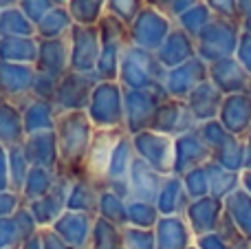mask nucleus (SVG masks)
I'll return each instance as SVG.
<instances>
[{
	"mask_svg": "<svg viewBox=\"0 0 251 249\" xmlns=\"http://www.w3.org/2000/svg\"><path fill=\"white\" fill-rule=\"evenodd\" d=\"M97 128L93 126L86 110L77 113H60L55 124L57 146H60L62 168L73 176L84 174V159L93 144Z\"/></svg>",
	"mask_w": 251,
	"mask_h": 249,
	"instance_id": "f257e3e1",
	"label": "nucleus"
},
{
	"mask_svg": "<svg viewBox=\"0 0 251 249\" xmlns=\"http://www.w3.org/2000/svg\"><path fill=\"white\" fill-rule=\"evenodd\" d=\"M168 69L156 60L152 51L130 44L119 64L117 82L126 91H165Z\"/></svg>",
	"mask_w": 251,
	"mask_h": 249,
	"instance_id": "f03ea898",
	"label": "nucleus"
},
{
	"mask_svg": "<svg viewBox=\"0 0 251 249\" xmlns=\"http://www.w3.org/2000/svg\"><path fill=\"white\" fill-rule=\"evenodd\" d=\"M100 40H101V51H100V62H97L95 73L100 75L101 82H115L119 77V64L130 47V31L128 25L117 20L115 16L106 13L101 18L100 25Z\"/></svg>",
	"mask_w": 251,
	"mask_h": 249,
	"instance_id": "7ed1b4c3",
	"label": "nucleus"
},
{
	"mask_svg": "<svg viewBox=\"0 0 251 249\" xmlns=\"http://www.w3.org/2000/svg\"><path fill=\"white\" fill-rule=\"evenodd\" d=\"M86 113L97 130L124 128V86L117 79L115 82H100L93 91Z\"/></svg>",
	"mask_w": 251,
	"mask_h": 249,
	"instance_id": "20e7f679",
	"label": "nucleus"
},
{
	"mask_svg": "<svg viewBox=\"0 0 251 249\" xmlns=\"http://www.w3.org/2000/svg\"><path fill=\"white\" fill-rule=\"evenodd\" d=\"M168 100L165 91H126L124 88V130L130 137L150 130L161 101Z\"/></svg>",
	"mask_w": 251,
	"mask_h": 249,
	"instance_id": "39448f33",
	"label": "nucleus"
},
{
	"mask_svg": "<svg viewBox=\"0 0 251 249\" xmlns=\"http://www.w3.org/2000/svg\"><path fill=\"white\" fill-rule=\"evenodd\" d=\"M174 25L176 22L170 20L165 13H161L159 9L146 4L143 11L134 18V22L128 26L130 31V44L139 49H146V51L156 53L159 47L168 40V35L172 33Z\"/></svg>",
	"mask_w": 251,
	"mask_h": 249,
	"instance_id": "423d86ee",
	"label": "nucleus"
},
{
	"mask_svg": "<svg viewBox=\"0 0 251 249\" xmlns=\"http://www.w3.org/2000/svg\"><path fill=\"white\" fill-rule=\"evenodd\" d=\"M100 75L97 73H77V71H69L64 77L60 79V86L55 93V104L57 113H77V110H86L91 104L93 91L100 84Z\"/></svg>",
	"mask_w": 251,
	"mask_h": 249,
	"instance_id": "0eeeda50",
	"label": "nucleus"
},
{
	"mask_svg": "<svg viewBox=\"0 0 251 249\" xmlns=\"http://www.w3.org/2000/svg\"><path fill=\"white\" fill-rule=\"evenodd\" d=\"M132 148L139 159L163 176L174 174V139L156 130H143L132 137Z\"/></svg>",
	"mask_w": 251,
	"mask_h": 249,
	"instance_id": "6e6552de",
	"label": "nucleus"
},
{
	"mask_svg": "<svg viewBox=\"0 0 251 249\" xmlns=\"http://www.w3.org/2000/svg\"><path fill=\"white\" fill-rule=\"evenodd\" d=\"M66 38H69V47H71V71L95 73L101 51L100 26L73 25V29H71V33Z\"/></svg>",
	"mask_w": 251,
	"mask_h": 249,
	"instance_id": "1a4fd4ad",
	"label": "nucleus"
},
{
	"mask_svg": "<svg viewBox=\"0 0 251 249\" xmlns=\"http://www.w3.org/2000/svg\"><path fill=\"white\" fill-rule=\"evenodd\" d=\"M199 124H196L194 115L190 113L185 100H172L168 97L165 101H161V106L156 108L154 119H152L150 130H156L161 135H168L172 139L185 135L190 130H196Z\"/></svg>",
	"mask_w": 251,
	"mask_h": 249,
	"instance_id": "9d476101",
	"label": "nucleus"
},
{
	"mask_svg": "<svg viewBox=\"0 0 251 249\" xmlns=\"http://www.w3.org/2000/svg\"><path fill=\"white\" fill-rule=\"evenodd\" d=\"M124 132H126L124 128H117V130H95L93 144L88 148L86 159H84V176H88L100 188L104 183V176H106V170H108L110 157L115 152V146L119 144Z\"/></svg>",
	"mask_w": 251,
	"mask_h": 249,
	"instance_id": "9b49d317",
	"label": "nucleus"
},
{
	"mask_svg": "<svg viewBox=\"0 0 251 249\" xmlns=\"http://www.w3.org/2000/svg\"><path fill=\"white\" fill-rule=\"evenodd\" d=\"M209 79V64H205L199 55L192 57L190 62L176 66V69L168 71L165 77V93L172 100H187L190 93L196 86H201L203 82Z\"/></svg>",
	"mask_w": 251,
	"mask_h": 249,
	"instance_id": "f8f14e48",
	"label": "nucleus"
},
{
	"mask_svg": "<svg viewBox=\"0 0 251 249\" xmlns=\"http://www.w3.org/2000/svg\"><path fill=\"white\" fill-rule=\"evenodd\" d=\"M33 64H11V62H0V100L20 104L26 97H31L35 82Z\"/></svg>",
	"mask_w": 251,
	"mask_h": 249,
	"instance_id": "ddd939ff",
	"label": "nucleus"
},
{
	"mask_svg": "<svg viewBox=\"0 0 251 249\" xmlns=\"http://www.w3.org/2000/svg\"><path fill=\"white\" fill-rule=\"evenodd\" d=\"M209 157H212V152L201 137L199 128L174 139V174L183 176L194 168L205 166Z\"/></svg>",
	"mask_w": 251,
	"mask_h": 249,
	"instance_id": "4468645a",
	"label": "nucleus"
},
{
	"mask_svg": "<svg viewBox=\"0 0 251 249\" xmlns=\"http://www.w3.org/2000/svg\"><path fill=\"white\" fill-rule=\"evenodd\" d=\"M234 49L231 42V33L227 29V22L221 18H214L196 38V55L205 62V64H214L218 60H225V55Z\"/></svg>",
	"mask_w": 251,
	"mask_h": 249,
	"instance_id": "2eb2a0df",
	"label": "nucleus"
},
{
	"mask_svg": "<svg viewBox=\"0 0 251 249\" xmlns=\"http://www.w3.org/2000/svg\"><path fill=\"white\" fill-rule=\"evenodd\" d=\"M22 150L26 154V161L31 168H47V170L60 172L62 159H60V146H57L55 130L38 132V135H29L22 144Z\"/></svg>",
	"mask_w": 251,
	"mask_h": 249,
	"instance_id": "dca6fc26",
	"label": "nucleus"
},
{
	"mask_svg": "<svg viewBox=\"0 0 251 249\" xmlns=\"http://www.w3.org/2000/svg\"><path fill=\"white\" fill-rule=\"evenodd\" d=\"M95 221H97V216L66 210L64 214L55 221V225H53L51 229L62 241L69 243L73 249H86L88 243H91L93 229H95Z\"/></svg>",
	"mask_w": 251,
	"mask_h": 249,
	"instance_id": "f3484780",
	"label": "nucleus"
},
{
	"mask_svg": "<svg viewBox=\"0 0 251 249\" xmlns=\"http://www.w3.org/2000/svg\"><path fill=\"white\" fill-rule=\"evenodd\" d=\"M38 73H47L62 79L71 71V47L69 38L57 40H40L38 62H35Z\"/></svg>",
	"mask_w": 251,
	"mask_h": 249,
	"instance_id": "a211bd4d",
	"label": "nucleus"
},
{
	"mask_svg": "<svg viewBox=\"0 0 251 249\" xmlns=\"http://www.w3.org/2000/svg\"><path fill=\"white\" fill-rule=\"evenodd\" d=\"M165 176L156 172L152 166H148L143 159L134 157L132 168H130V199L134 201H148L156 203L161 188H163Z\"/></svg>",
	"mask_w": 251,
	"mask_h": 249,
	"instance_id": "6ab92c4d",
	"label": "nucleus"
},
{
	"mask_svg": "<svg viewBox=\"0 0 251 249\" xmlns=\"http://www.w3.org/2000/svg\"><path fill=\"white\" fill-rule=\"evenodd\" d=\"M154 55L168 71L176 69V66L190 62L192 57H196V40L190 33H185L178 25H174L172 33L168 35V40L161 44Z\"/></svg>",
	"mask_w": 251,
	"mask_h": 249,
	"instance_id": "aec40b11",
	"label": "nucleus"
},
{
	"mask_svg": "<svg viewBox=\"0 0 251 249\" xmlns=\"http://www.w3.org/2000/svg\"><path fill=\"white\" fill-rule=\"evenodd\" d=\"M22 110V122H25V132L29 135H38V132H49L55 130L57 124V108L53 101L38 100V97H26L25 101H20Z\"/></svg>",
	"mask_w": 251,
	"mask_h": 249,
	"instance_id": "412c9836",
	"label": "nucleus"
},
{
	"mask_svg": "<svg viewBox=\"0 0 251 249\" xmlns=\"http://www.w3.org/2000/svg\"><path fill=\"white\" fill-rule=\"evenodd\" d=\"M156 249H190L196 243L185 216H161L154 227Z\"/></svg>",
	"mask_w": 251,
	"mask_h": 249,
	"instance_id": "4be33fe9",
	"label": "nucleus"
},
{
	"mask_svg": "<svg viewBox=\"0 0 251 249\" xmlns=\"http://www.w3.org/2000/svg\"><path fill=\"white\" fill-rule=\"evenodd\" d=\"M218 214H221L218 199L205 197V199H199V201H190L183 216H185L194 238H201V236H207V234H214V229L218 225Z\"/></svg>",
	"mask_w": 251,
	"mask_h": 249,
	"instance_id": "5701e85b",
	"label": "nucleus"
},
{
	"mask_svg": "<svg viewBox=\"0 0 251 249\" xmlns=\"http://www.w3.org/2000/svg\"><path fill=\"white\" fill-rule=\"evenodd\" d=\"M185 101H187V108H190V113L194 115L199 126L205 122H214V117L221 113V106H223L221 91H218L209 79L203 82L201 86H196Z\"/></svg>",
	"mask_w": 251,
	"mask_h": 249,
	"instance_id": "b1692460",
	"label": "nucleus"
},
{
	"mask_svg": "<svg viewBox=\"0 0 251 249\" xmlns=\"http://www.w3.org/2000/svg\"><path fill=\"white\" fill-rule=\"evenodd\" d=\"M156 210L161 216H183L190 205V197L185 192L183 179L178 174L165 176L163 188H161L159 197H156Z\"/></svg>",
	"mask_w": 251,
	"mask_h": 249,
	"instance_id": "393cba45",
	"label": "nucleus"
},
{
	"mask_svg": "<svg viewBox=\"0 0 251 249\" xmlns=\"http://www.w3.org/2000/svg\"><path fill=\"white\" fill-rule=\"evenodd\" d=\"M100 192H101V188L97 183H93L88 176H84V174L75 176L69 190V199H66V210L97 216Z\"/></svg>",
	"mask_w": 251,
	"mask_h": 249,
	"instance_id": "a878e982",
	"label": "nucleus"
},
{
	"mask_svg": "<svg viewBox=\"0 0 251 249\" xmlns=\"http://www.w3.org/2000/svg\"><path fill=\"white\" fill-rule=\"evenodd\" d=\"M25 139L26 132L20 106L13 104V101L0 100V146H4V148L22 146Z\"/></svg>",
	"mask_w": 251,
	"mask_h": 249,
	"instance_id": "bb28decb",
	"label": "nucleus"
},
{
	"mask_svg": "<svg viewBox=\"0 0 251 249\" xmlns=\"http://www.w3.org/2000/svg\"><path fill=\"white\" fill-rule=\"evenodd\" d=\"M40 40L35 38H0V62L33 64L38 62Z\"/></svg>",
	"mask_w": 251,
	"mask_h": 249,
	"instance_id": "cd10ccee",
	"label": "nucleus"
},
{
	"mask_svg": "<svg viewBox=\"0 0 251 249\" xmlns=\"http://www.w3.org/2000/svg\"><path fill=\"white\" fill-rule=\"evenodd\" d=\"M73 18L66 7H55L40 25H35V38L38 40H57L66 38L73 29Z\"/></svg>",
	"mask_w": 251,
	"mask_h": 249,
	"instance_id": "c85d7f7f",
	"label": "nucleus"
},
{
	"mask_svg": "<svg viewBox=\"0 0 251 249\" xmlns=\"http://www.w3.org/2000/svg\"><path fill=\"white\" fill-rule=\"evenodd\" d=\"M55 179H57V172L47 170V168H31L29 174H26L25 188H22V192H20L25 205L47 197L53 190V185H55Z\"/></svg>",
	"mask_w": 251,
	"mask_h": 249,
	"instance_id": "c756f323",
	"label": "nucleus"
},
{
	"mask_svg": "<svg viewBox=\"0 0 251 249\" xmlns=\"http://www.w3.org/2000/svg\"><path fill=\"white\" fill-rule=\"evenodd\" d=\"M35 25L22 13L20 7L0 11V38H33Z\"/></svg>",
	"mask_w": 251,
	"mask_h": 249,
	"instance_id": "7c9ffc66",
	"label": "nucleus"
},
{
	"mask_svg": "<svg viewBox=\"0 0 251 249\" xmlns=\"http://www.w3.org/2000/svg\"><path fill=\"white\" fill-rule=\"evenodd\" d=\"M97 216L108 223L117 225L119 229H124L128 225V201L122 197H117L115 192L101 188L100 192V205H97Z\"/></svg>",
	"mask_w": 251,
	"mask_h": 249,
	"instance_id": "2f4dec72",
	"label": "nucleus"
},
{
	"mask_svg": "<svg viewBox=\"0 0 251 249\" xmlns=\"http://www.w3.org/2000/svg\"><path fill=\"white\" fill-rule=\"evenodd\" d=\"M66 9H69L75 25H88V26L100 25L101 18L108 13L106 0H69Z\"/></svg>",
	"mask_w": 251,
	"mask_h": 249,
	"instance_id": "473e14b6",
	"label": "nucleus"
},
{
	"mask_svg": "<svg viewBox=\"0 0 251 249\" xmlns=\"http://www.w3.org/2000/svg\"><path fill=\"white\" fill-rule=\"evenodd\" d=\"M159 219H161V214L154 203L134 201V199L128 201V225L139 227V229H154Z\"/></svg>",
	"mask_w": 251,
	"mask_h": 249,
	"instance_id": "72a5a7b5",
	"label": "nucleus"
},
{
	"mask_svg": "<svg viewBox=\"0 0 251 249\" xmlns=\"http://www.w3.org/2000/svg\"><path fill=\"white\" fill-rule=\"evenodd\" d=\"M86 249H122V229L97 216L95 229H93L91 243Z\"/></svg>",
	"mask_w": 251,
	"mask_h": 249,
	"instance_id": "f704fd0d",
	"label": "nucleus"
},
{
	"mask_svg": "<svg viewBox=\"0 0 251 249\" xmlns=\"http://www.w3.org/2000/svg\"><path fill=\"white\" fill-rule=\"evenodd\" d=\"M212 20H214V11L205 2H199L196 7H192L190 11L183 13V16L176 20V25L196 40L201 35V31H203Z\"/></svg>",
	"mask_w": 251,
	"mask_h": 249,
	"instance_id": "c9c22d12",
	"label": "nucleus"
},
{
	"mask_svg": "<svg viewBox=\"0 0 251 249\" xmlns=\"http://www.w3.org/2000/svg\"><path fill=\"white\" fill-rule=\"evenodd\" d=\"M31 170V163L26 161V154L22 146H11L9 148V179H11V190L20 194L25 188L26 174Z\"/></svg>",
	"mask_w": 251,
	"mask_h": 249,
	"instance_id": "e433bc0d",
	"label": "nucleus"
},
{
	"mask_svg": "<svg viewBox=\"0 0 251 249\" xmlns=\"http://www.w3.org/2000/svg\"><path fill=\"white\" fill-rule=\"evenodd\" d=\"M181 179H183V185H185V192L190 197V201H199V199L209 197V176H207L205 166L185 172Z\"/></svg>",
	"mask_w": 251,
	"mask_h": 249,
	"instance_id": "4c0bfd02",
	"label": "nucleus"
},
{
	"mask_svg": "<svg viewBox=\"0 0 251 249\" xmlns=\"http://www.w3.org/2000/svg\"><path fill=\"white\" fill-rule=\"evenodd\" d=\"M122 249H156L154 229H139L126 225L122 229Z\"/></svg>",
	"mask_w": 251,
	"mask_h": 249,
	"instance_id": "58836bf2",
	"label": "nucleus"
},
{
	"mask_svg": "<svg viewBox=\"0 0 251 249\" xmlns=\"http://www.w3.org/2000/svg\"><path fill=\"white\" fill-rule=\"evenodd\" d=\"M146 0H106V9L110 16H115L117 20H122L124 25H132L134 18L143 11Z\"/></svg>",
	"mask_w": 251,
	"mask_h": 249,
	"instance_id": "ea45409f",
	"label": "nucleus"
},
{
	"mask_svg": "<svg viewBox=\"0 0 251 249\" xmlns=\"http://www.w3.org/2000/svg\"><path fill=\"white\" fill-rule=\"evenodd\" d=\"M146 2L150 4V7L159 9L161 13H165L170 20L176 22L183 13L190 11L192 7H196L201 0H146Z\"/></svg>",
	"mask_w": 251,
	"mask_h": 249,
	"instance_id": "a19ab883",
	"label": "nucleus"
},
{
	"mask_svg": "<svg viewBox=\"0 0 251 249\" xmlns=\"http://www.w3.org/2000/svg\"><path fill=\"white\" fill-rule=\"evenodd\" d=\"M18 7L22 9V13H25L33 25H40V22L55 9V2H53V0H20Z\"/></svg>",
	"mask_w": 251,
	"mask_h": 249,
	"instance_id": "79ce46f5",
	"label": "nucleus"
},
{
	"mask_svg": "<svg viewBox=\"0 0 251 249\" xmlns=\"http://www.w3.org/2000/svg\"><path fill=\"white\" fill-rule=\"evenodd\" d=\"M22 236L18 223L13 216L9 219H0V249H20L22 247Z\"/></svg>",
	"mask_w": 251,
	"mask_h": 249,
	"instance_id": "37998d69",
	"label": "nucleus"
},
{
	"mask_svg": "<svg viewBox=\"0 0 251 249\" xmlns=\"http://www.w3.org/2000/svg\"><path fill=\"white\" fill-rule=\"evenodd\" d=\"M57 86H60V79H57V77H53V75H47V73H38V75H35V82H33V91H31V97H38V100L53 101V100H55Z\"/></svg>",
	"mask_w": 251,
	"mask_h": 249,
	"instance_id": "c03bdc74",
	"label": "nucleus"
},
{
	"mask_svg": "<svg viewBox=\"0 0 251 249\" xmlns=\"http://www.w3.org/2000/svg\"><path fill=\"white\" fill-rule=\"evenodd\" d=\"M22 205H25V201L18 192H13V190H2L0 192V219L13 216Z\"/></svg>",
	"mask_w": 251,
	"mask_h": 249,
	"instance_id": "a18cd8bd",
	"label": "nucleus"
},
{
	"mask_svg": "<svg viewBox=\"0 0 251 249\" xmlns=\"http://www.w3.org/2000/svg\"><path fill=\"white\" fill-rule=\"evenodd\" d=\"M40 241H42V249H73L66 241H62L51 227L40 229Z\"/></svg>",
	"mask_w": 251,
	"mask_h": 249,
	"instance_id": "49530a36",
	"label": "nucleus"
},
{
	"mask_svg": "<svg viewBox=\"0 0 251 249\" xmlns=\"http://www.w3.org/2000/svg\"><path fill=\"white\" fill-rule=\"evenodd\" d=\"M11 190V179H9V148L0 146V192Z\"/></svg>",
	"mask_w": 251,
	"mask_h": 249,
	"instance_id": "de8ad7c7",
	"label": "nucleus"
},
{
	"mask_svg": "<svg viewBox=\"0 0 251 249\" xmlns=\"http://www.w3.org/2000/svg\"><path fill=\"white\" fill-rule=\"evenodd\" d=\"M205 4H207L214 13H231L234 0H205Z\"/></svg>",
	"mask_w": 251,
	"mask_h": 249,
	"instance_id": "09e8293b",
	"label": "nucleus"
},
{
	"mask_svg": "<svg viewBox=\"0 0 251 249\" xmlns=\"http://www.w3.org/2000/svg\"><path fill=\"white\" fill-rule=\"evenodd\" d=\"M20 249H42V241H40V234L38 236H33V238H29L26 243H22V247Z\"/></svg>",
	"mask_w": 251,
	"mask_h": 249,
	"instance_id": "8fccbe9b",
	"label": "nucleus"
},
{
	"mask_svg": "<svg viewBox=\"0 0 251 249\" xmlns=\"http://www.w3.org/2000/svg\"><path fill=\"white\" fill-rule=\"evenodd\" d=\"M20 0H0V9H11V7H18Z\"/></svg>",
	"mask_w": 251,
	"mask_h": 249,
	"instance_id": "3c124183",
	"label": "nucleus"
},
{
	"mask_svg": "<svg viewBox=\"0 0 251 249\" xmlns=\"http://www.w3.org/2000/svg\"><path fill=\"white\" fill-rule=\"evenodd\" d=\"M53 2H55V7H66V4H69V0H53Z\"/></svg>",
	"mask_w": 251,
	"mask_h": 249,
	"instance_id": "603ef678",
	"label": "nucleus"
},
{
	"mask_svg": "<svg viewBox=\"0 0 251 249\" xmlns=\"http://www.w3.org/2000/svg\"><path fill=\"white\" fill-rule=\"evenodd\" d=\"M190 249H199V247H196V243H194V245H192V247H190Z\"/></svg>",
	"mask_w": 251,
	"mask_h": 249,
	"instance_id": "864d4df0",
	"label": "nucleus"
},
{
	"mask_svg": "<svg viewBox=\"0 0 251 249\" xmlns=\"http://www.w3.org/2000/svg\"><path fill=\"white\" fill-rule=\"evenodd\" d=\"M0 11H2V9H0Z\"/></svg>",
	"mask_w": 251,
	"mask_h": 249,
	"instance_id": "5fc2aeb1",
	"label": "nucleus"
}]
</instances>
